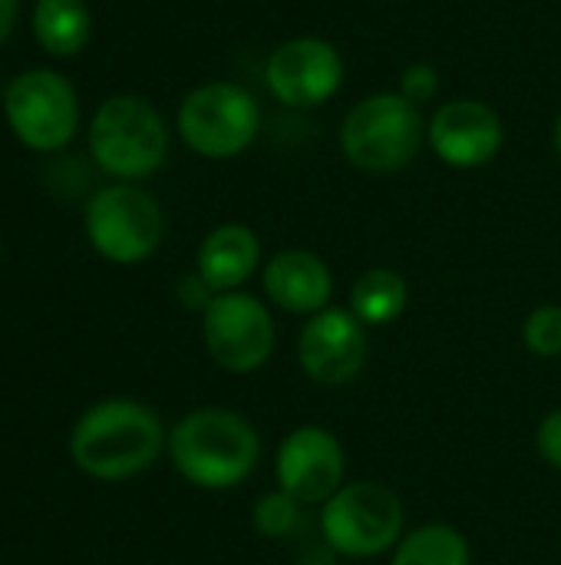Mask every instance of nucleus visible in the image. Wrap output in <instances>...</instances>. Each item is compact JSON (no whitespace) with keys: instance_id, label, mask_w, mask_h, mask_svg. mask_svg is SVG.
Listing matches in <instances>:
<instances>
[{"instance_id":"412c9836","label":"nucleus","mask_w":561,"mask_h":565,"mask_svg":"<svg viewBox=\"0 0 561 565\" xmlns=\"http://www.w3.org/2000/svg\"><path fill=\"white\" fill-rule=\"evenodd\" d=\"M440 89V73L430 63H413L407 66V73L400 76V96L410 99L413 106L430 103Z\"/></svg>"},{"instance_id":"5701e85b","label":"nucleus","mask_w":561,"mask_h":565,"mask_svg":"<svg viewBox=\"0 0 561 565\" xmlns=\"http://www.w3.org/2000/svg\"><path fill=\"white\" fill-rule=\"evenodd\" d=\"M212 298H215V291L202 281V275H198V271L179 281V301H182L185 308H192V311H205V308L212 305Z\"/></svg>"},{"instance_id":"b1692460","label":"nucleus","mask_w":561,"mask_h":565,"mask_svg":"<svg viewBox=\"0 0 561 565\" xmlns=\"http://www.w3.org/2000/svg\"><path fill=\"white\" fill-rule=\"evenodd\" d=\"M13 20H17V0H0V43L10 36Z\"/></svg>"},{"instance_id":"6e6552de","label":"nucleus","mask_w":561,"mask_h":565,"mask_svg":"<svg viewBox=\"0 0 561 565\" xmlns=\"http://www.w3.org/2000/svg\"><path fill=\"white\" fill-rule=\"evenodd\" d=\"M202 341L222 371L255 374L271 361L278 328L261 298L248 291H225L202 311Z\"/></svg>"},{"instance_id":"f03ea898","label":"nucleus","mask_w":561,"mask_h":565,"mask_svg":"<svg viewBox=\"0 0 561 565\" xmlns=\"http://www.w3.org/2000/svg\"><path fill=\"white\" fill-rule=\"evenodd\" d=\"M165 454L175 473L208 493H225L251 480L261 463V434L228 407H198L172 430Z\"/></svg>"},{"instance_id":"423d86ee","label":"nucleus","mask_w":561,"mask_h":565,"mask_svg":"<svg viewBox=\"0 0 561 565\" xmlns=\"http://www.w3.org/2000/svg\"><path fill=\"white\" fill-rule=\"evenodd\" d=\"M261 129L258 99L238 83H205L182 99L179 136L205 159L241 156Z\"/></svg>"},{"instance_id":"4468645a","label":"nucleus","mask_w":561,"mask_h":565,"mask_svg":"<svg viewBox=\"0 0 561 565\" xmlns=\"http://www.w3.org/2000/svg\"><path fill=\"white\" fill-rule=\"evenodd\" d=\"M261 288L268 301L288 315H317L331 308L334 298V275L327 262L308 248H284L268 258L261 271Z\"/></svg>"},{"instance_id":"0eeeda50","label":"nucleus","mask_w":561,"mask_h":565,"mask_svg":"<svg viewBox=\"0 0 561 565\" xmlns=\"http://www.w3.org/2000/svg\"><path fill=\"white\" fill-rule=\"evenodd\" d=\"M165 232L159 202L139 185H106L86 202V238L116 265H139L155 255Z\"/></svg>"},{"instance_id":"1a4fd4ad","label":"nucleus","mask_w":561,"mask_h":565,"mask_svg":"<svg viewBox=\"0 0 561 565\" xmlns=\"http://www.w3.org/2000/svg\"><path fill=\"white\" fill-rule=\"evenodd\" d=\"M3 109L13 136L36 152L63 149L79 122L76 93L69 79L53 70H30L17 76L3 93Z\"/></svg>"},{"instance_id":"f257e3e1","label":"nucleus","mask_w":561,"mask_h":565,"mask_svg":"<svg viewBox=\"0 0 561 565\" xmlns=\"http://www.w3.org/2000/svg\"><path fill=\"white\" fill-rule=\"evenodd\" d=\"M169 444L162 417L132 397H109L93 404L69 434L73 463L106 483L132 480L149 470Z\"/></svg>"},{"instance_id":"a211bd4d","label":"nucleus","mask_w":561,"mask_h":565,"mask_svg":"<svg viewBox=\"0 0 561 565\" xmlns=\"http://www.w3.org/2000/svg\"><path fill=\"white\" fill-rule=\"evenodd\" d=\"M390 565H473L470 540L450 523H427L393 546Z\"/></svg>"},{"instance_id":"39448f33","label":"nucleus","mask_w":561,"mask_h":565,"mask_svg":"<svg viewBox=\"0 0 561 565\" xmlns=\"http://www.w3.org/2000/svg\"><path fill=\"white\" fill-rule=\"evenodd\" d=\"M89 149L103 172L132 182L152 175L165 162L169 129L149 99L112 96L93 116Z\"/></svg>"},{"instance_id":"6ab92c4d","label":"nucleus","mask_w":561,"mask_h":565,"mask_svg":"<svg viewBox=\"0 0 561 565\" xmlns=\"http://www.w3.org/2000/svg\"><path fill=\"white\" fill-rule=\"evenodd\" d=\"M301 523V503L288 497L284 490L261 493L251 510V526L265 540H288Z\"/></svg>"},{"instance_id":"9d476101","label":"nucleus","mask_w":561,"mask_h":565,"mask_svg":"<svg viewBox=\"0 0 561 565\" xmlns=\"http://www.w3.org/2000/svg\"><path fill=\"white\" fill-rule=\"evenodd\" d=\"M274 480L301 507H324L347 483V450L334 430L301 424L278 444Z\"/></svg>"},{"instance_id":"aec40b11","label":"nucleus","mask_w":561,"mask_h":565,"mask_svg":"<svg viewBox=\"0 0 561 565\" xmlns=\"http://www.w3.org/2000/svg\"><path fill=\"white\" fill-rule=\"evenodd\" d=\"M522 344L542 361L561 358V305H539L529 311L522 321Z\"/></svg>"},{"instance_id":"4be33fe9","label":"nucleus","mask_w":561,"mask_h":565,"mask_svg":"<svg viewBox=\"0 0 561 565\" xmlns=\"http://www.w3.org/2000/svg\"><path fill=\"white\" fill-rule=\"evenodd\" d=\"M536 450H539V457H542L552 470H559L561 473V407L549 411V414L542 417V424H539V430H536Z\"/></svg>"},{"instance_id":"f8f14e48","label":"nucleus","mask_w":561,"mask_h":565,"mask_svg":"<svg viewBox=\"0 0 561 565\" xmlns=\"http://www.w3.org/2000/svg\"><path fill=\"white\" fill-rule=\"evenodd\" d=\"M268 89L278 103L294 109H311L327 103L344 83V60L334 43L321 36L284 40L265 66Z\"/></svg>"},{"instance_id":"20e7f679","label":"nucleus","mask_w":561,"mask_h":565,"mask_svg":"<svg viewBox=\"0 0 561 565\" xmlns=\"http://www.w3.org/2000/svg\"><path fill=\"white\" fill-rule=\"evenodd\" d=\"M423 139V113L400 93L360 99L341 126V152L364 172H397L410 166Z\"/></svg>"},{"instance_id":"f3484780","label":"nucleus","mask_w":561,"mask_h":565,"mask_svg":"<svg viewBox=\"0 0 561 565\" xmlns=\"http://www.w3.org/2000/svg\"><path fill=\"white\" fill-rule=\"evenodd\" d=\"M89 10L83 0H36L33 33L53 56H73L89 43Z\"/></svg>"},{"instance_id":"2eb2a0df","label":"nucleus","mask_w":561,"mask_h":565,"mask_svg":"<svg viewBox=\"0 0 561 565\" xmlns=\"http://www.w3.org/2000/svg\"><path fill=\"white\" fill-rule=\"evenodd\" d=\"M198 275L202 281L215 291H241V285L258 271L261 265V242L258 235L241 225V222H228L218 225L205 235L202 248H198Z\"/></svg>"},{"instance_id":"9b49d317","label":"nucleus","mask_w":561,"mask_h":565,"mask_svg":"<svg viewBox=\"0 0 561 565\" xmlns=\"http://www.w3.org/2000/svg\"><path fill=\"white\" fill-rule=\"evenodd\" d=\"M370 328L350 308H324L311 315L298 334V364L321 387H347L367 367Z\"/></svg>"},{"instance_id":"ddd939ff","label":"nucleus","mask_w":561,"mask_h":565,"mask_svg":"<svg viewBox=\"0 0 561 565\" xmlns=\"http://www.w3.org/2000/svg\"><path fill=\"white\" fill-rule=\"evenodd\" d=\"M427 139L446 166L479 169L499 156L506 142V126L493 106L479 99H453L433 113Z\"/></svg>"},{"instance_id":"7ed1b4c3","label":"nucleus","mask_w":561,"mask_h":565,"mask_svg":"<svg viewBox=\"0 0 561 565\" xmlns=\"http://www.w3.org/2000/svg\"><path fill=\"white\" fill-rule=\"evenodd\" d=\"M407 513L403 500L377 480L344 483L321 507V540L334 556L374 559L393 553L403 540Z\"/></svg>"},{"instance_id":"393cba45","label":"nucleus","mask_w":561,"mask_h":565,"mask_svg":"<svg viewBox=\"0 0 561 565\" xmlns=\"http://www.w3.org/2000/svg\"><path fill=\"white\" fill-rule=\"evenodd\" d=\"M555 152H559V159H561V116H559V122H555Z\"/></svg>"},{"instance_id":"dca6fc26","label":"nucleus","mask_w":561,"mask_h":565,"mask_svg":"<svg viewBox=\"0 0 561 565\" xmlns=\"http://www.w3.org/2000/svg\"><path fill=\"white\" fill-rule=\"evenodd\" d=\"M410 301L407 278L393 268H370L350 288V311L364 328L393 324Z\"/></svg>"}]
</instances>
